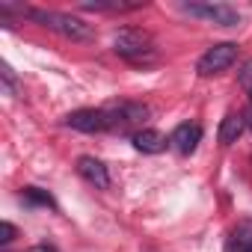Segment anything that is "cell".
<instances>
[{"instance_id":"1","label":"cell","mask_w":252,"mask_h":252,"mask_svg":"<svg viewBox=\"0 0 252 252\" xmlns=\"http://www.w3.org/2000/svg\"><path fill=\"white\" fill-rule=\"evenodd\" d=\"M27 18H30V21H36V24H42V27H48V30H54V33H60V36H65V39H71V42H89V39L95 36V30H92L83 18L68 15V12H54V9H27Z\"/></svg>"},{"instance_id":"2","label":"cell","mask_w":252,"mask_h":252,"mask_svg":"<svg viewBox=\"0 0 252 252\" xmlns=\"http://www.w3.org/2000/svg\"><path fill=\"white\" fill-rule=\"evenodd\" d=\"M113 51L122 57V60H128L134 65H149L155 63L158 51H155V39L146 33V30H137V27H125L113 36Z\"/></svg>"},{"instance_id":"3","label":"cell","mask_w":252,"mask_h":252,"mask_svg":"<svg viewBox=\"0 0 252 252\" xmlns=\"http://www.w3.org/2000/svg\"><path fill=\"white\" fill-rule=\"evenodd\" d=\"M187 15L193 18H205L217 27H237L240 24V12L228 3H184L181 6Z\"/></svg>"},{"instance_id":"4","label":"cell","mask_w":252,"mask_h":252,"mask_svg":"<svg viewBox=\"0 0 252 252\" xmlns=\"http://www.w3.org/2000/svg\"><path fill=\"white\" fill-rule=\"evenodd\" d=\"M234 60H237V45H234V42H220V45L208 48V51L199 57V63H196V71H199L202 77H211V74H220V71H225V68H228Z\"/></svg>"},{"instance_id":"5","label":"cell","mask_w":252,"mask_h":252,"mask_svg":"<svg viewBox=\"0 0 252 252\" xmlns=\"http://www.w3.org/2000/svg\"><path fill=\"white\" fill-rule=\"evenodd\" d=\"M107 116H110V128H119V131H128V128H137L149 119V107L146 104H134V101H116L110 107H104Z\"/></svg>"},{"instance_id":"6","label":"cell","mask_w":252,"mask_h":252,"mask_svg":"<svg viewBox=\"0 0 252 252\" xmlns=\"http://www.w3.org/2000/svg\"><path fill=\"white\" fill-rule=\"evenodd\" d=\"M65 125L80 134H101L110 128V116L107 110H74L65 116Z\"/></svg>"},{"instance_id":"7","label":"cell","mask_w":252,"mask_h":252,"mask_svg":"<svg viewBox=\"0 0 252 252\" xmlns=\"http://www.w3.org/2000/svg\"><path fill=\"white\" fill-rule=\"evenodd\" d=\"M77 175H80L83 181H89L95 190H107V187H110V172H107V166H104L98 158H92V155L77 158Z\"/></svg>"},{"instance_id":"8","label":"cell","mask_w":252,"mask_h":252,"mask_svg":"<svg viewBox=\"0 0 252 252\" xmlns=\"http://www.w3.org/2000/svg\"><path fill=\"white\" fill-rule=\"evenodd\" d=\"M199 140H202V128H199L196 122H184V125H178V128L172 131L169 146H172L178 155H190V152H196Z\"/></svg>"},{"instance_id":"9","label":"cell","mask_w":252,"mask_h":252,"mask_svg":"<svg viewBox=\"0 0 252 252\" xmlns=\"http://www.w3.org/2000/svg\"><path fill=\"white\" fill-rule=\"evenodd\" d=\"M166 146H169V140L160 131H155V128H140L134 134V149L143 152V155H160Z\"/></svg>"},{"instance_id":"10","label":"cell","mask_w":252,"mask_h":252,"mask_svg":"<svg viewBox=\"0 0 252 252\" xmlns=\"http://www.w3.org/2000/svg\"><path fill=\"white\" fill-rule=\"evenodd\" d=\"M243 128H246V119H243V113H228L222 122H220V143L222 146H231V143H237L240 140V134H243Z\"/></svg>"},{"instance_id":"11","label":"cell","mask_w":252,"mask_h":252,"mask_svg":"<svg viewBox=\"0 0 252 252\" xmlns=\"http://www.w3.org/2000/svg\"><path fill=\"white\" fill-rule=\"evenodd\" d=\"M228 252H252V220H240L228 234Z\"/></svg>"},{"instance_id":"12","label":"cell","mask_w":252,"mask_h":252,"mask_svg":"<svg viewBox=\"0 0 252 252\" xmlns=\"http://www.w3.org/2000/svg\"><path fill=\"white\" fill-rule=\"evenodd\" d=\"M24 199L30 202V205H45V208H57V202L45 193V190H39V187H27L24 190Z\"/></svg>"},{"instance_id":"13","label":"cell","mask_w":252,"mask_h":252,"mask_svg":"<svg viewBox=\"0 0 252 252\" xmlns=\"http://www.w3.org/2000/svg\"><path fill=\"white\" fill-rule=\"evenodd\" d=\"M237 80H240L243 92H246V95H249V101H252V60H246V63H243V68H240Z\"/></svg>"},{"instance_id":"14","label":"cell","mask_w":252,"mask_h":252,"mask_svg":"<svg viewBox=\"0 0 252 252\" xmlns=\"http://www.w3.org/2000/svg\"><path fill=\"white\" fill-rule=\"evenodd\" d=\"M0 77H3V83H6V92H9V95L18 89V83H15V77H12V68H9V65H0Z\"/></svg>"},{"instance_id":"15","label":"cell","mask_w":252,"mask_h":252,"mask_svg":"<svg viewBox=\"0 0 252 252\" xmlns=\"http://www.w3.org/2000/svg\"><path fill=\"white\" fill-rule=\"evenodd\" d=\"M15 240V225L12 222H0V243H9Z\"/></svg>"},{"instance_id":"16","label":"cell","mask_w":252,"mask_h":252,"mask_svg":"<svg viewBox=\"0 0 252 252\" xmlns=\"http://www.w3.org/2000/svg\"><path fill=\"white\" fill-rule=\"evenodd\" d=\"M27 252H57V249H51V246H33V249H27Z\"/></svg>"},{"instance_id":"17","label":"cell","mask_w":252,"mask_h":252,"mask_svg":"<svg viewBox=\"0 0 252 252\" xmlns=\"http://www.w3.org/2000/svg\"><path fill=\"white\" fill-rule=\"evenodd\" d=\"M243 119H246V128H249V131H252V107H249V110H246V116H243Z\"/></svg>"}]
</instances>
